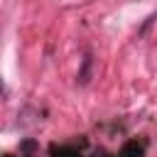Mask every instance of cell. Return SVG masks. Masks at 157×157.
<instances>
[{
	"label": "cell",
	"mask_w": 157,
	"mask_h": 157,
	"mask_svg": "<svg viewBox=\"0 0 157 157\" xmlns=\"http://www.w3.org/2000/svg\"><path fill=\"white\" fill-rule=\"evenodd\" d=\"M22 150H27V152L34 150V142H32V140H25V142H22Z\"/></svg>",
	"instance_id": "obj_4"
},
{
	"label": "cell",
	"mask_w": 157,
	"mask_h": 157,
	"mask_svg": "<svg viewBox=\"0 0 157 157\" xmlns=\"http://www.w3.org/2000/svg\"><path fill=\"white\" fill-rule=\"evenodd\" d=\"M91 64H93V59H91V54H86L83 56V66L78 71V83H88V78H91Z\"/></svg>",
	"instance_id": "obj_2"
},
{
	"label": "cell",
	"mask_w": 157,
	"mask_h": 157,
	"mask_svg": "<svg viewBox=\"0 0 157 157\" xmlns=\"http://www.w3.org/2000/svg\"><path fill=\"white\" fill-rule=\"evenodd\" d=\"M120 157H145V147H142L137 140H130V142H125V145H123Z\"/></svg>",
	"instance_id": "obj_1"
},
{
	"label": "cell",
	"mask_w": 157,
	"mask_h": 157,
	"mask_svg": "<svg viewBox=\"0 0 157 157\" xmlns=\"http://www.w3.org/2000/svg\"><path fill=\"white\" fill-rule=\"evenodd\" d=\"M5 157H10V155H5Z\"/></svg>",
	"instance_id": "obj_5"
},
{
	"label": "cell",
	"mask_w": 157,
	"mask_h": 157,
	"mask_svg": "<svg viewBox=\"0 0 157 157\" xmlns=\"http://www.w3.org/2000/svg\"><path fill=\"white\" fill-rule=\"evenodd\" d=\"M54 157H81L76 150H71V147H54Z\"/></svg>",
	"instance_id": "obj_3"
}]
</instances>
